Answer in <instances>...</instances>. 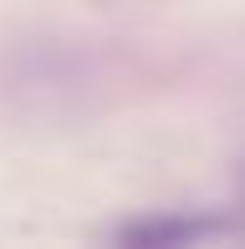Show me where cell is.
I'll return each mask as SVG.
<instances>
[{"label": "cell", "mask_w": 245, "mask_h": 249, "mask_svg": "<svg viewBox=\"0 0 245 249\" xmlns=\"http://www.w3.org/2000/svg\"><path fill=\"white\" fill-rule=\"evenodd\" d=\"M215 224L204 219H179V213H153V219H138V224H122L118 239L122 244H148V249H163V244H194Z\"/></svg>", "instance_id": "1"}]
</instances>
